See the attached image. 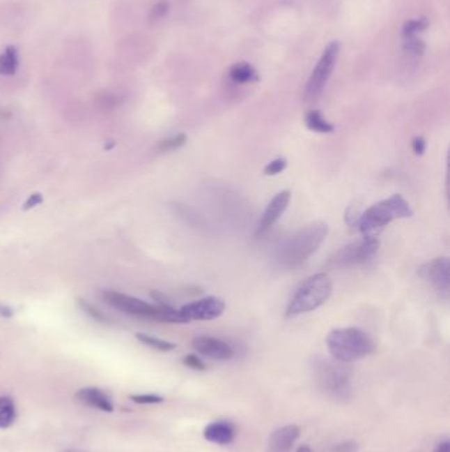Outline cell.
Masks as SVG:
<instances>
[{
	"instance_id": "cell-15",
	"label": "cell",
	"mask_w": 450,
	"mask_h": 452,
	"mask_svg": "<svg viewBox=\"0 0 450 452\" xmlns=\"http://www.w3.org/2000/svg\"><path fill=\"white\" fill-rule=\"evenodd\" d=\"M75 397L79 400V402L88 405L90 407L100 410V412H104V413H113L114 412L111 400L107 397L106 393H103L102 390L97 389V388H84V389L78 390Z\"/></svg>"
},
{
	"instance_id": "cell-3",
	"label": "cell",
	"mask_w": 450,
	"mask_h": 452,
	"mask_svg": "<svg viewBox=\"0 0 450 452\" xmlns=\"http://www.w3.org/2000/svg\"><path fill=\"white\" fill-rule=\"evenodd\" d=\"M326 345L332 357L337 361L350 364L375 351V342L359 328H337L330 331Z\"/></svg>"
},
{
	"instance_id": "cell-9",
	"label": "cell",
	"mask_w": 450,
	"mask_h": 452,
	"mask_svg": "<svg viewBox=\"0 0 450 452\" xmlns=\"http://www.w3.org/2000/svg\"><path fill=\"white\" fill-rule=\"evenodd\" d=\"M449 259L442 257V258H436L424 266H421L419 270L420 276L428 280L430 283V286L437 291L438 295L444 299H448V296H449Z\"/></svg>"
},
{
	"instance_id": "cell-31",
	"label": "cell",
	"mask_w": 450,
	"mask_h": 452,
	"mask_svg": "<svg viewBox=\"0 0 450 452\" xmlns=\"http://www.w3.org/2000/svg\"><path fill=\"white\" fill-rule=\"evenodd\" d=\"M426 139L421 138V137H417V138L413 139L412 150L416 155H423L424 151H426Z\"/></svg>"
},
{
	"instance_id": "cell-22",
	"label": "cell",
	"mask_w": 450,
	"mask_h": 452,
	"mask_svg": "<svg viewBox=\"0 0 450 452\" xmlns=\"http://www.w3.org/2000/svg\"><path fill=\"white\" fill-rule=\"evenodd\" d=\"M78 306L81 307V310L85 312V314L88 315L91 319H94L95 322L98 323H102V324H109L110 320L106 315L103 314L102 311H100L95 306H93L91 303L88 301H84V299H78Z\"/></svg>"
},
{
	"instance_id": "cell-10",
	"label": "cell",
	"mask_w": 450,
	"mask_h": 452,
	"mask_svg": "<svg viewBox=\"0 0 450 452\" xmlns=\"http://www.w3.org/2000/svg\"><path fill=\"white\" fill-rule=\"evenodd\" d=\"M225 301L215 296H208L200 301L188 303L180 308L187 322L190 320H213L225 311Z\"/></svg>"
},
{
	"instance_id": "cell-12",
	"label": "cell",
	"mask_w": 450,
	"mask_h": 452,
	"mask_svg": "<svg viewBox=\"0 0 450 452\" xmlns=\"http://www.w3.org/2000/svg\"><path fill=\"white\" fill-rule=\"evenodd\" d=\"M290 201V193L289 190H281L277 193L270 204L267 205L262 218L256 227V236H262L267 230H270L272 226L279 221V218L287 211L288 205Z\"/></svg>"
},
{
	"instance_id": "cell-21",
	"label": "cell",
	"mask_w": 450,
	"mask_h": 452,
	"mask_svg": "<svg viewBox=\"0 0 450 452\" xmlns=\"http://www.w3.org/2000/svg\"><path fill=\"white\" fill-rule=\"evenodd\" d=\"M429 25L428 20L426 17H420V19H413V20H408L403 25V38H410V36H416L417 32H423L426 29V27Z\"/></svg>"
},
{
	"instance_id": "cell-11",
	"label": "cell",
	"mask_w": 450,
	"mask_h": 452,
	"mask_svg": "<svg viewBox=\"0 0 450 452\" xmlns=\"http://www.w3.org/2000/svg\"><path fill=\"white\" fill-rule=\"evenodd\" d=\"M192 345L202 356L218 361H227L234 356L233 348L226 341L212 336H197L192 341Z\"/></svg>"
},
{
	"instance_id": "cell-35",
	"label": "cell",
	"mask_w": 450,
	"mask_h": 452,
	"mask_svg": "<svg viewBox=\"0 0 450 452\" xmlns=\"http://www.w3.org/2000/svg\"><path fill=\"white\" fill-rule=\"evenodd\" d=\"M296 452H313L309 446H300Z\"/></svg>"
},
{
	"instance_id": "cell-16",
	"label": "cell",
	"mask_w": 450,
	"mask_h": 452,
	"mask_svg": "<svg viewBox=\"0 0 450 452\" xmlns=\"http://www.w3.org/2000/svg\"><path fill=\"white\" fill-rule=\"evenodd\" d=\"M230 78L237 84H251L259 81V75L250 63H238L230 69Z\"/></svg>"
},
{
	"instance_id": "cell-24",
	"label": "cell",
	"mask_w": 450,
	"mask_h": 452,
	"mask_svg": "<svg viewBox=\"0 0 450 452\" xmlns=\"http://www.w3.org/2000/svg\"><path fill=\"white\" fill-rule=\"evenodd\" d=\"M187 135L185 134H177L172 138L165 139L162 140L159 144V150L160 151H173L183 147L187 143Z\"/></svg>"
},
{
	"instance_id": "cell-13",
	"label": "cell",
	"mask_w": 450,
	"mask_h": 452,
	"mask_svg": "<svg viewBox=\"0 0 450 452\" xmlns=\"http://www.w3.org/2000/svg\"><path fill=\"white\" fill-rule=\"evenodd\" d=\"M300 437V427L288 425L275 430L267 442L265 452H290Z\"/></svg>"
},
{
	"instance_id": "cell-26",
	"label": "cell",
	"mask_w": 450,
	"mask_h": 452,
	"mask_svg": "<svg viewBox=\"0 0 450 452\" xmlns=\"http://www.w3.org/2000/svg\"><path fill=\"white\" fill-rule=\"evenodd\" d=\"M169 11V4L165 0H160L159 3H156L150 13V19L152 22L163 19L164 16Z\"/></svg>"
},
{
	"instance_id": "cell-33",
	"label": "cell",
	"mask_w": 450,
	"mask_h": 452,
	"mask_svg": "<svg viewBox=\"0 0 450 452\" xmlns=\"http://www.w3.org/2000/svg\"><path fill=\"white\" fill-rule=\"evenodd\" d=\"M433 452H450V440L448 438L440 440Z\"/></svg>"
},
{
	"instance_id": "cell-14",
	"label": "cell",
	"mask_w": 450,
	"mask_h": 452,
	"mask_svg": "<svg viewBox=\"0 0 450 452\" xmlns=\"http://www.w3.org/2000/svg\"><path fill=\"white\" fill-rule=\"evenodd\" d=\"M235 427L228 421H215L205 427L203 438L219 446H226L235 439Z\"/></svg>"
},
{
	"instance_id": "cell-25",
	"label": "cell",
	"mask_w": 450,
	"mask_h": 452,
	"mask_svg": "<svg viewBox=\"0 0 450 452\" xmlns=\"http://www.w3.org/2000/svg\"><path fill=\"white\" fill-rule=\"evenodd\" d=\"M287 168V160L284 158H277L270 162L264 168V174L268 176H275L281 174Z\"/></svg>"
},
{
	"instance_id": "cell-2",
	"label": "cell",
	"mask_w": 450,
	"mask_h": 452,
	"mask_svg": "<svg viewBox=\"0 0 450 452\" xmlns=\"http://www.w3.org/2000/svg\"><path fill=\"white\" fill-rule=\"evenodd\" d=\"M316 386L334 401H350L352 397V370L349 364L316 356L311 361Z\"/></svg>"
},
{
	"instance_id": "cell-17",
	"label": "cell",
	"mask_w": 450,
	"mask_h": 452,
	"mask_svg": "<svg viewBox=\"0 0 450 452\" xmlns=\"http://www.w3.org/2000/svg\"><path fill=\"white\" fill-rule=\"evenodd\" d=\"M17 66H19L17 48L15 45H8L0 54V75H15L17 70Z\"/></svg>"
},
{
	"instance_id": "cell-1",
	"label": "cell",
	"mask_w": 450,
	"mask_h": 452,
	"mask_svg": "<svg viewBox=\"0 0 450 452\" xmlns=\"http://www.w3.org/2000/svg\"><path fill=\"white\" fill-rule=\"evenodd\" d=\"M327 233V224L323 221L302 226L276 246V262L287 269L300 266L318 250L321 243L325 241Z\"/></svg>"
},
{
	"instance_id": "cell-28",
	"label": "cell",
	"mask_w": 450,
	"mask_h": 452,
	"mask_svg": "<svg viewBox=\"0 0 450 452\" xmlns=\"http://www.w3.org/2000/svg\"><path fill=\"white\" fill-rule=\"evenodd\" d=\"M183 363L187 365L190 369L193 370H199V372H205L208 368H206V364L201 360L199 356L196 354H188L183 359Z\"/></svg>"
},
{
	"instance_id": "cell-6",
	"label": "cell",
	"mask_w": 450,
	"mask_h": 452,
	"mask_svg": "<svg viewBox=\"0 0 450 452\" xmlns=\"http://www.w3.org/2000/svg\"><path fill=\"white\" fill-rule=\"evenodd\" d=\"M338 54H339V44L337 41H333L326 47L321 59L318 60L312 75L309 77V81L305 89V100L314 102L320 98L336 66Z\"/></svg>"
},
{
	"instance_id": "cell-27",
	"label": "cell",
	"mask_w": 450,
	"mask_h": 452,
	"mask_svg": "<svg viewBox=\"0 0 450 452\" xmlns=\"http://www.w3.org/2000/svg\"><path fill=\"white\" fill-rule=\"evenodd\" d=\"M130 400L140 403V405H155V403H162L164 401L163 397L156 396V394H134L130 397Z\"/></svg>"
},
{
	"instance_id": "cell-5",
	"label": "cell",
	"mask_w": 450,
	"mask_h": 452,
	"mask_svg": "<svg viewBox=\"0 0 450 452\" xmlns=\"http://www.w3.org/2000/svg\"><path fill=\"white\" fill-rule=\"evenodd\" d=\"M332 280L325 273L308 278L289 301L286 315L293 317L317 310L325 303L332 294Z\"/></svg>"
},
{
	"instance_id": "cell-8",
	"label": "cell",
	"mask_w": 450,
	"mask_h": 452,
	"mask_svg": "<svg viewBox=\"0 0 450 452\" xmlns=\"http://www.w3.org/2000/svg\"><path fill=\"white\" fill-rule=\"evenodd\" d=\"M102 298L109 306H111L118 311L157 322L159 311H160L159 306H152L150 303L138 299L135 296L116 292V291H110V289L104 291L102 294Z\"/></svg>"
},
{
	"instance_id": "cell-36",
	"label": "cell",
	"mask_w": 450,
	"mask_h": 452,
	"mask_svg": "<svg viewBox=\"0 0 450 452\" xmlns=\"http://www.w3.org/2000/svg\"><path fill=\"white\" fill-rule=\"evenodd\" d=\"M63 452H86V451H84V450H79V449H69V450H65V451Z\"/></svg>"
},
{
	"instance_id": "cell-32",
	"label": "cell",
	"mask_w": 450,
	"mask_h": 452,
	"mask_svg": "<svg viewBox=\"0 0 450 452\" xmlns=\"http://www.w3.org/2000/svg\"><path fill=\"white\" fill-rule=\"evenodd\" d=\"M150 296H152L155 301H157L159 306H171L168 299L165 298V295L162 294V292H159V291H152V292H150Z\"/></svg>"
},
{
	"instance_id": "cell-34",
	"label": "cell",
	"mask_w": 450,
	"mask_h": 452,
	"mask_svg": "<svg viewBox=\"0 0 450 452\" xmlns=\"http://www.w3.org/2000/svg\"><path fill=\"white\" fill-rule=\"evenodd\" d=\"M0 316H3V317H13V308L8 307V306H6V304H0Z\"/></svg>"
},
{
	"instance_id": "cell-30",
	"label": "cell",
	"mask_w": 450,
	"mask_h": 452,
	"mask_svg": "<svg viewBox=\"0 0 450 452\" xmlns=\"http://www.w3.org/2000/svg\"><path fill=\"white\" fill-rule=\"evenodd\" d=\"M42 201H44V197L41 196V193H38V192H36V193H32V195L26 199V201H25L24 205H23V209H24V211L33 209V208H36V206L40 205V204H42Z\"/></svg>"
},
{
	"instance_id": "cell-29",
	"label": "cell",
	"mask_w": 450,
	"mask_h": 452,
	"mask_svg": "<svg viewBox=\"0 0 450 452\" xmlns=\"http://www.w3.org/2000/svg\"><path fill=\"white\" fill-rule=\"evenodd\" d=\"M358 443L355 440H345L336 444L333 447V452H357L358 451Z\"/></svg>"
},
{
	"instance_id": "cell-19",
	"label": "cell",
	"mask_w": 450,
	"mask_h": 452,
	"mask_svg": "<svg viewBox=\"0 0 450 452\" xmlns=\"http://www.w3.org/2000/svg\"><path fill=\"white\" fill-rule=\"evenodd\" d=\"M16 419V407L13 398L0 397V428L13 426Z\"/></svg>"
},
{
	"instance_id": "cell-23",
	"label": "cell",
	"mask_w": 450,
	"mask_h": 452,
	"mask_svg": "<svg viewBox=\"0 0 450 452\" xmlns=\"http://www.w3.org/2000/svg\"><path fill=\"white\" fill-rule=\"evenodd\" d=\"M403 50L413 56H421L426 50V44L423 43V40H420L416 36L403 38Z\"/></svg>"
},
{
	"instance_id": "cell-7",
	"label": "cell",
	"mask_w": 450,
	"mask_h": 452,
	"mask_svg": "<svg viewBox=\"0 0 450 452\" xmlns=\"http://www.w3.org/2000/svg\"><path fill=\"white\" fill-rule=\"evenodd\" d=\"M379 249V241L371 237H363L362 239L352 242L350 245L337 251L330 259L329 266L332 267H348L357 264H366L370 261Z\"/></svg>"
},
{
	"instance_id": "cell-4",
	"label": "cell",
	"mask_w": 450,
	"mask_h": 452,
	"mask_svg": "<svg viewBox=\"0 0 450 452\" xmlns=\"http://www.w3.org/2000/svg\"><path fill=\"white\" fill-rule=\"evenodd\" d=\"M413 212L408 204L401 195H394L386 200L379 201L370 206L358 218L357 226L363 237L376 239V236L396 218L411 217Z\"/></svg>"
},
{
	"instance_id": "cell-20",
	"label": "cell",
	"mask_w": 450,
	"mask_h": 452,
	"mask_svg": "<svg viewBox=\"0 0 450 452\" xmlns=\"http://www.w3.org/2000/svg\"><path fill=\"white\" fill-rule=\"evenodd\" d=\"M135 338H137L141 344L150 347V348L155 349V351L171 352L173 351L176 348L175 342H171V341H166V340L159 339V338L150 336V335H147V333H137Z\"/></svg>"
},
{
	"instance_id": "cell-18",
	"label": "cell",
	"mask_w": 450,
	"mask_h": 452,
	"mask_svg": "<svg viewBox=\"0 0 450 452\" xmlns=\"http://www.w3.org/2000/svg\"><path fill=\"white\" fill-rule=\"evenodd\" d=\"M305 125L309 130H312L314 133H320V134H329V133L334 131V126L329 123L324 118V115L318 110H312L307 114Z\"/></svg>"
}]
</instances>
